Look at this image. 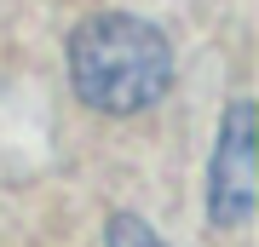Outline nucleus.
<instances>
[{"label": "nucleus", "instance_id": "nucleus-1", "mask_svg": "<svg viewBox=\"0 0 259 247\" xmlns=\"http://www.w3.org/2000/svg\"><path fill=\"white\" fill-rule=\"evenodd\" d=\"M69 81L104 115H139L173 86V52L156 23L104 12L69 35Z\"/></svg>", "mask_w": 259, "mask_h": 247}, {"label": "nucleus", "instance_id": "nucleus-2", "mask_svg": "<svg viewBox=\"0 0 259 247\" xmlns=\"http://www.w3.org/2000/svg\"><path fill=\"white\" fill-rule=\"evenodd\" d=\"M207 213L213 224H242L253 213V104H231L207 173Z\"/></svg>", "mask_w": 259, "mask_h": 247}, {"label": "nucleus", "instance_id": "nucleus-3", "mask_svg": "<svg viewBox=\"0 0 259 247\" xmlns=\"http://www.w3.org/2000/svg\"><path fill=\"white\" fill-rule=\"evenodd\" d=\"M110 247H161V241H156V230H150L144 219L115 213V219H110Z\"/></svg>", "mask_w": 259, "mask_h": 247}]
</instances>
